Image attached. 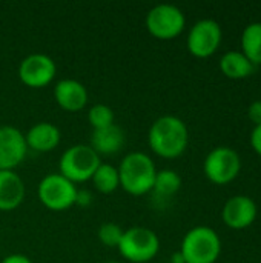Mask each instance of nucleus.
<instances>
[{
  "label": "nucleus",
  "mask_w": 261,
  "mask_h": 263,
  "mask_svg": "<svg viewBox=\"0 0 261 263\" xmlns=\"http://www.w3.org/2000/svg\"><path fill=\"white\" fill-rule=\"evenodd\" d=\"M148 143L158 157L177 159L188 148V126L177 116H162L151 125L148 133Z\"/></svg>",
  "instance_id": "obj_1"
},
{
  "label": "nucleus",
  "mask_w": 261,
  "mask_h": 263,
  "mask_svg": "<svg viewBox=\"0 0 261 263\" xmlns=\"http://www.w3.org/2000/svg\"><path fill=\"white\" fill-rule=\"evenodd\" d=\"M117 170L120 176V186L128 194L140 197L152 191L157 168L148 154L140 151L126 154Z\"/></svg>",
  "instance_id": "obj_2"
},
{
  "label": "nucleus",
  "mask_w": 261,
  "mask_h": 263,
  "mask_svg": "<svg viewBox=\"0 0 261 263\" xmlns=\"http://www.w3.org/2000/svg\"><path fill=\"white\" fill-rule=\"evenodd\" d=\"M183 263H215L222 254V239L211 227H194L180 245Z\"/></svg>",
  "instance_id": "obj_3"
},
{
  "label": "nucleus",
  "mask_w": 261,
  "mask_h": 263,
  "mask_svg": "<svg viewBox=\"0 0 261 263\" xmlns=\"http://www.w3.org/2000/svg\"><path fill=\"white\" fill-rule=\"evenodd\" d=\"M100 156L85 143L69 146L58 160V173L72 183L91 180L100 165Z\"/></svg>",
  "instance_id": "obj_4"
},
{
  "label": "nucleus",
  "mask_w": 261,
  "mask_h": 263,
  "mask_svg": "<svg viewBox=\"0 0 261 263\" xmlns=\"http://www.w3.org/2000/svg\"><path fill=\"white\" fill-rule=\"evenodd\" d=\"M117 250L128 262L146 263L158 254L160 239L149 228L132 227L123 233Z\"/></svg>",
  "instance_id": "obj_5"
},
{
  "label": "nucleus",
  "mask_w": 261,
  "mask_h": 263,
  "mask_svg": "<svg viewBox=\"0 0 261 263\" xmlns=\"http://www.w3.org/2000/svg\"><path fill=\"white\" fill-rule=\"evenodd\" d=\"M242 171L240 154L229 146L214 148L203 162V173L214 185H228L238 177Z\"/></svg>",
  "instance_id": "obj_6"
},
{
  "label": "nucleus",
  "mask_w": 261,
  "mask_h": 263,
  "mask_svg": "<svg viewBox=\"0 0 261 263\" xmlns=\"http://www.w3.org/2000/svg\"><path fill=\"white\" fill-rule=\"evenodd\" d=\"M38 200L51 211H66L75 205L77 186L60 173L45 176L37 188Z\"/></svg>",
  "instance_id": "obj_7"
},
{
  "label": "nucleus",
  "mask_w": 261,
  "mask_h": 263,
  "mask_svg": "<svg viewBox=\"0 0 261 263\" xmlns=\"http://www.w3.org/2000/svg\"><path fill=\"white\" fill-rule=\"evenodd\" d=\"M186 26L183 11L171 3L155 5L146 15V28L149 34L158 40H172L178 37Z\"/></svg>",
  "instance_id": "obj_8"
},
{
  "label": "nucleus",
  "mask_w": 261,
  "mask_h": 263,
  "mask_svg": "<svg viewBox=\"0 0 261 263\" xmlns=\"http://www.w3.org/2000/svg\"><path fill=\"white\" fill-rule=\"evenodd\" d=\"M223 31L217 20L202 18L189 29L186 46L188 51L197 59H208L217 52L222 45Z\"/></svg>",
  "instance_id": "obj_9"
},
{
  "label": "nucleus",
  "mask_w": 261,
  "mask_h": 263,
  "mask_svg": "<svg viewBox=\"0 0 261 263\" xmlns=\"http://www.w3.org/2000/svg\"><path fill=\"white\" fill-rule=\"evenodd\" d=\"M57 74L55 62L46 54H29L18 65L20 82L29 88L48 86Z\"/></svg>",
  "instance_id": "obj_10"
},
{
  "label": "nucleus",
  "mask_w": 261,
  "mask_h": 263,
  "mask_svg": "<svg viewBox=\"0 0 261 263\" xmlns=\"http://www.w3.org/2000/svg\"><path fill=\"white\" fill-rule=\"evenodd\" d=\"M25 134L14 126H0V171H14L26 157Z\"/></svg>",
  "instance_id": "obj_11"
},
{
  "label": "nucleus",
  "mask_w": 261,
  "mask_h": 263,
  "mask_svg": "<svg viewBox=\"0 0 261 263\" xmlns=\"http://www.w3.org/2000/svg\"><path fill=\"white\" fill-rule=\"evenodd\" d=\"M258 216V206L249 196H232L222 210V220L231 230L249 228Z\"/></svg>",
  "instance_id": "obj_12"
},
{
  "label": "nucleus",
  "mask_w": 261,
  "mask_h": 263,
  "mask_svg": "<svg viewBox=\"0 0 261 263\" xmlns=\"http://www.w3.org/2000/svg\"><path fill=\"white\" fill-rule=\"evenodd\" d=\"M54 99L63 111L77 112L88 103V89L78 80L63 79L54 86Z\"/></svg>",
  "instance_id": "obj_13"
},
{
  "label": "nucleus",
  "mask_w": 261,
  "mask_h": 263,
  "mask_svg": "<svg viewBox=\"0 0 261 263\" xmlns=\"http://www.w3.org/2000/svg\"><path fill=\"white\" fill-rule=\"evenodd\" d=\"M60 139H62L60 129L49 122H38L32 125L25 134L28 149L37 153H49L55 149L60 143Z\"/></svg>",
  "instance_id": "obj_14"
},
{
  "label": "nucleus",
  "mask_w": 261,
  "mask_h": 263,
  "mask_svg": "<svg viewBox=\"0 0 261 263\" xmlns=\"http://www.w3.org/2000/svg\"><path fill=\"white\" fill-rule=\"evenodd\" d=\"M126 143L125 131L117 125L112 123L102 129H94L91 136V148L98 156H112L122 151Z\"/></svg>",
  "instance_id": "obj_15"
},
{
  "label": "nucleus",
  "mask_w": 261,
  "mask_h": 263,
  "mask_svg": "<svg viewBox=\"0 0 261 263\" xmlns=\"http://www.w3.org/2000/svg\"><path fill=\"white\" fill-rule=\"evenodd\" d=\"M25 183L14 171H0V211L17 210L25 199Z\"/></svg>",
  "instance_id": "obj_16"
},
{
  "label": "nucleus",
  "mask_w": 261,
  "mask_h": 263,
  "mask_svg": "<svg viewBox=\"0 0 261 263\" xmlns=\"http://www.w3.org/2000/svg\"><path fill=\"white\" fill-rule=\"evenodd\" d=\"M255 66L246 59L242 51H228L220 59V71L225 77L232 80H242L254 72Z\"/></svg>",
  "instance_id": "obj_17"
},
{
  "label": "nucleus",
  "mask_w": 261,
  "mask_h": 263,
  "mask_svg": "<svg viewBox=\"0 0 261 263\" xmlns=\"http://www.w3.org/2000/svg\"><path fill=\"white\" fill-rule=\"evenodd\" d=\"M242 52L254 65H261V22L249 23L242 32Z\"/></svg>",
  "instance_id": "obj_18"
},
{
  "label": "nucleus",
  "mask_w": 261,
  "mask_h": 263,
  "mask_svg": "<svg viewBox=\"0 0 261 263\" xmlns=\"http://www.w3.org/2000/svg\"><path fill=\"white\" fill-rule=\"evenodd\" d=\"M182 188V177L174 170H160L155 174L152 194L157 199H169L175 196Z\"/></svg>",
  "instance_id": "obj_19"
},
{
  "label": "nucleus",
  "mask_w": 261,
  "mask_h": 263,
  "mask_svg": "<svg viewBox=\"0 0 261 263\" xmlns=\"http://www.w3.org/2000/svg\"><path fill=\"white\" fill-rule=\"evenodd\" d=\"M94 186L102 194H111L117 188H120V176L118 170L111 163H100L91 177Z\"/></svg>",
  "instance_id": "obj_20"
},
{
  "label": "nucleus",
  "mask_w": 261,
  "mask_h": 263,
  "mask_svg": "<svg viewBox=\"0 0 261 263\" xmlns=\"http://www.w3.org/2000/svg\"><path fill=\"white\" fill-rule=\"evenodd\" d=\"M114 111L111 106L105 103H97L89 108L88 111V120L92 126V129H102L114 123Z\"/></svg>",
  "instance_id": "obj_21"
},
{
  "label": "nucleus",
  "mask_w": 261,
  "mask_h": 263,
  "mask_svg": "<svg viewBox=\"0 0 261 263\" xmlns=\"http://www.w3.org/2000/svg\"><path fill=\"white\" fill-rule=\"evenodd\" d=\"M123 230L120 225L114 223V222H106L103 225H100L98 231H97V237L98 240L108 247V248H117L122 237H123Z\"/></svg>",
  "instance_id": "obj_22"
},
{
  "label": "nucleus",
  "mask_w": 261,
  "mask_h": 263,
  "mask_svg": "<svg viewBox=\"0 0 261 263\" xmlns=\"http://www.w3.org/2000/svg\"><path fill=\"white\" fill-rule=\"evenodd\" d=\"M248 117L254 123V126L261 125V100H255L248 108Z\"/></svg>",
  "instance_id": "obj_23"
},
{
  "label": "nucleus",
  "mask_w": 261,
  "mask_h": 263,
  "mask_svg": "<svg viewBox=\"0 0 261 263\" xmlns=\"http://www.w3.org/2000/svg\"><path fill=\"white\" fill-rule=\"evenodd\" d=\"M249 143H251V148L261 157V125L254 126L251 137H249Z\"/></svg>",
  "instance_id": "obj_24"
},
{
  "label": "nucleus",
  "mask_w": 261,
  "mask_h": 263,
  "mask_svg": "<svg viewBox=\"0 0 261 263\" xmlns=\"http://www.w3.org/2000/svg\"><path fill=\"white\" fill-rule=\"evenodd\" d=\"M92 202V194L86 190H77V196H75V205L78 206H88Z\"/></svg>",
  "instance_id": "obj_25"
},
{
  "label": "nucleus",
  "mask_w": 261,
  "mask_h": 263,
  "mask_svg": "<svg viewBox=\"0 0 261 263\" xmlns=\"http://www.w3.org/2000/svg\"><path fill=\"white\" fill-rule=\"evenodd\" d=\"M2 263H34L28 256H25V254H9V256H6Z\"/></svg>",
  "instance_id": "obj_26"
},
{
  "label": "nucleus",
  "mask_w": 261,
  "mask_h": 263,
  "mask_svg": "<svg viewBox=\"0 0 261 263\" xmlns=\"http://www.w3.org/2000/svg\"><path fill=\"white\" fill-rule=\"evenodd\" d=\"M105 263H118V262H105Z\"/></svg>",
  "instance_id": "obj_27"
}]
</instances>
